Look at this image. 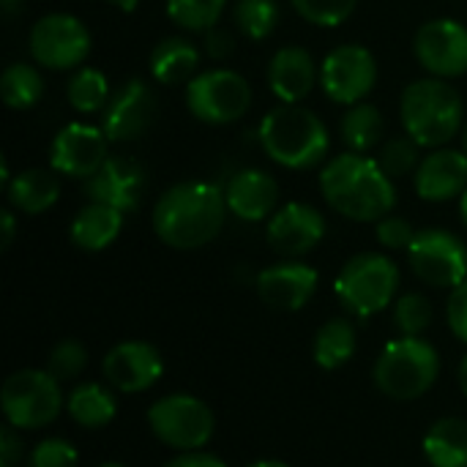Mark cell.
I'll return each instance as SVG.
<instances>
[{
	"label": "cell",
	"mask_w": 467,
	"mask_h": 467,
	"mask_svg": "<svg viewBox=\"0 0 467 467\" xmlns=\"http://www.w3.org/2000/svg\"><path fill=\"white\" fill-rule=\"evenodd\" d=\"M224 189L208 181H181L170 186L153 208V233L178 252L208 246L224 227Z\"/></svg>",
	"instance_id": "obj_1"
},
{
	"label": "cell",
	"mask_w": 467,
	"mask_h": 467,
	"mask_svg": "<svg viewBox=\"0 0 467 467\" xmlns=\"http://www.w3.org/2000/svg\"><path fill=\"white\" fill-rule=\"evenodd\" d=\"M323 200L345 219L380 222L394 213L397 189L378 159L367 153H339L320 170Z\"/></svg>",
	"instance_id": "obj_2"
},
{
	"label": "cell",
	"mask_w": 467,
	"mask_h": 467,
	"mask_svg": "<svg viewBox=\"0 0 467 467\" xmlns=\"http://www.w3.org/2000/svg\"><path fill=\"white\" fill-rule=\"evenodd\" d=\"M257 137L268 159L285 170L317 167L331 148L326 123L304 104H276L260 120Z\"/></svg>",
	"instance_id": "obj_3"
},
{
	"label": "cell",
	"mask_w": 467,
	"mask_h": 467,
	"mask_svg": "<svg viewBox=\"0 0 467 467\" xmlns=\"http://www.w3.org/2000/svg\"><path fill=\"white\" fill-rule=\"evenodd\" d=\"M465 104L460 90L441 77L410 82L400 99V118L408 137L421 148H443L462 129Z\"/></svg>",
	"instance_id": "obj_4"
},
{
	"label": "cell",
	"mask_w": 467,
	"mask_h": 467,
	"mask_svg": "<svg viewBox=\"0 0 467 467\" xmlns=\"http://www.w3.org/2000/svg\"><path fill=\"white\" fill-rule=\"evenodd\" d=\"M438 372H441V356L421 337H400L389 342L375 361L378 389L397 402H410L424 397L435 386Z\"/></svg>",
	"instance_id": "obj_5"
},
{
	"label": "cell",
	"mask_w": 467,
	"mask_h": 467,
	"mask_svg": "<svg viewBox=\"0 0 467 467\" xmlns=\"http://www.w3.org/2000/svg\"><path fill=\"white\" fill-rule=\"evenodd\" d=\"M334 290L350 315L372 317L391 306L400 290V268L386 254L361 252L342 265Z\"/></svg>",
	"instance_id": "obj_6"
},
{
	"label": "cell",
	"mask_w": 467,
	"mask_h": 467,
	"mask_svg": "<svg viewBox=\"0 0 467 467\" xmlns=\"http://www.w3.org/2000/svg\"><path fill=\"white\" fill-rule=\"evenodd\" d=\"M0 408L5 424L16 430H41L52 424L63 410L60 380L44 369L14 372L0 391Z\"/></svg>",
	"instance_id": "obj_7"
},
{
	"label": "cell",
	"mask_w": 467,
	"mask_h": 467,
	"mask_svg": "<svg viewBox=\"0 0 467 467\" xmlns=\"http://www.w3.org/2000/svg\"><path fill=\"white\" fill-rule=\"evenodd\" d=\"M148 427L153 438L178 451H200L216 432L213 410L189 394H170L150 405Z\"/></svg>",
	"instance_id": "obj_8"
},
{
	"label": "cell",
	"mask_w": 467,
	"mask_h": 467,
	"mask_svg": "<svg viewBox=\"0 0 467 467\" xmlns=\"http://www.w3.org/2000/svg\"><path fill=\"white\" fill-rule=\"evenodd\" d=\"M186 107L208 126H230L249 112L252 88L233 68H205L186 85Z\"/></svg>",
	"instance_id": "obj_9"
},
{
	"label": "cell",
	"mask_w": 467,
	"mask_h": 467,
	"mask_svg": "<svg viewBox=\"0 0 467 467\" xmlns=\"http://www.w3.org/2000/svg\"><path fill=\"white\" fill-rule=\"evenodd\" d=\"M408 263L424 285L438 290H454L467 279L465 241L443 227L419 230L408 249Z\"/></svg>",
	"instance_id": "obj_10"
},
{
	"label": "cell",
	"mask_w": 467,
	"mask_h": 467,
	"mask_svg": "<svg viewBox=\"0 0 467 467\" xmlns=\"http://www.w3.org/2000/svg\"><path fill=\"white\" fill-rule=\"evenodd\" d=\"M27 47L36 66L49 71H71L90 55V30L74 14H47L30 27Z\"/></svg>",
	"instance_id": "obj_11"
},
{
	"label": "cell",
	"mask_w": 467,
	"mask_h": 467,
	"mask_svg": "<svg viewBox=\"0 0 467 467\" xmlns=\"http://www.w3.org/2000/svg\"><path fill=\"white\" fill-rule=\"evenodd\" d=\"M378 82V60L364 44H339L320 63L323 93L342 107L364 101Z\"/></svg>",
	"instance_id": "obj_12"
},
{
	"label": "cell",
	"mask_w": 467,
	"mask_h": 467,
	"mask_svg": "<svg viewBox=\"0 0 467 467\" xmlns=\"http://www.w3.org/2000/svg\"><path fill=\"white\" fill-rule=\"evenodd\" d=\"M413 52L430 77H462L467 74V27L451 16L430 19L416 30Z\"/></svg>",
	"instance_id": "obj_13"
},
{
	"label": "cell",
	"mask_w": 467,
	"mask_h": 467,
	"mask_svg": "<svg viewBox=\"0 0 467 467\" xmlns=\"http://www.w3.org/2000/svg\"><path fill=\"white\" fill-rule=\"evenodd\" d=\"M156 109L159 99L153 88L137 77L126 79L109 96L101 112V129L109 142H131L150 129V123L156 120Z\"/></svg>",
	"instance_id": "obj_14"
},
{
	"label": "cell",
	"mask_w": 467,
	"mask_h": 467,
	"mask_svg": "<svg viewBox=\"0 0 467 467\" xmlns=\"http://www.w3.org/2000/svg\"><path fill=\"white\" fill-rule=\"evenodd\" d=\"M109 140L101 126L90 123H66L49 148V167L57 175L88 181L107 159H109Z\"/></svg>",
	"instance_id": "obj_15"
},
{
	"label": "cell",
	"mask_w": 467,
	"mask_h": 467,
	"mask_svg": "<svg viewBox=\"0 0 467 467\" xmlns=\"http://www.w3.org/2000/svg\"><path fill=\"white\" fill-rule=\"evenodd\" d=\"M148 189L145 167L131 156H109L82 186L88 202L109 205L120 213L134 211Z\"/></svg>",
	"instance_id": "obj_16"
},
{
	"label": "cell",
	"mask_w": 467,
	"mask_h": 467,
	"mask_svg": "<svg viewBox=\"0 0 467 467\" xmlns=\"http://www.w3.org/2000/svg\"><path fill=\"white\" fill-rule=\"evenodd\" d=\"M265 238L276 254L287 260L304 257L326 238V216L309 202H285L268 219Z\"/></svg>",
	"instance_id": "obj_17"
},
{
	"label": "cell",
	"mask_w": 467,
	"mask_h": 467,
	"mask_svg": "<svg viewBox=\"0 0 467 467\" xmlns=\"http://www.w3.org/2000/svg\"><path fill=\"white\" fill-rule=\"evenodd\" d=\"M101 372L115 391L142 394L161 380L164 361H161V353L150 342L129 339V342L115 345L104 356Z\"/></svg>",
	"instance_id": "obj_18"
},
{
	"label": "cell",
	"mask_w": 467,
	"mask_h": 467,
	"mask_svg": "<svg viewBox=\"0 0 467 467\" xmlns=\"http://www.w3.org/2000/svg\"><path fill=\"white\" fill-rule=\"evenodd\" d=\"M320 274L298 260H285L268 265L257 274V296L265 306L276 312H298L317 293Z\"/></svg>",
	"instance_id": "obj_19"
},
{
	"label": "cell",
	"mask_w": 467,
	"mask_h": 467,
	"mask_svg": "<svg viewBox=\"0 0 467 467\" xmlns=\"http://www.w3.org/2000/svg\"><path fill=\"white\" fill-rule=\"evenodd\" d=\"M416 194L424 202H449L467 192V153L460 148H432L413 175Z\"/></svg>",
	"instance_id": "obj_20"
},
{
	"label": "cell",
	"mask_w": 467,
	"mask_h": 467,
	"mask_svg": "<svg viewBox=\"0 0 467 467\" xmlns=\"http://www.w3.org/2000/svg\"><path fill=\"white\" fill-rule=\"evenodd\" d=\"M227 211L249 224L271 219L279 205V183L271 172L257 167H244L230 175L224 186Z\"/></svg>",
	"instance_id": "obj_21"
},
{
	"label": "cell",
	"mask_w": 467,
	"mask_h": 467,
	"mask_svg": "<svg viewBox=\"0 0 467 467\" xmlns=\"http://www.w3.org/2000/svg\"><path fill=\"white\" fill-rule=\"evenodd\" d=\"M265 79L279 104H301L312 93L315 82H320V66H315V57L304 47L287 44L268 60Z\"/></svg>",
	"instance_id": "obj_22"
},
{
	"label": "cell",
	"mask_w": 467,
	"mask_h": 467,
	"mask_svg": "<svg viewBox=\"0 0 467 467\" xmlns=\"http://www.w3.org/2000/svg\"><path fill=\"white\" fill-rule=\"evenodd\" d=\"M60 197V175L49 167H30L22 170L8 181V202L14 211L36 216L49 211Z\"/></svg>",
	"instance_id": "obj_23"
},
{
	"label": "cell",
	"mask_w": 467,
	"mask_h": 467,
	"mask_svg": "<svg viewBox=\"0 0 467 467\" xmlns=\"http://www.w3.org/2000/svg\"><path fill=\"white\" fill-rule=\"evenodd\" d=\"M197 66L200 49L183 36L161 38L150 52V74L159 85H189L200 74Z\"/></svg>",
	"instance_id": "obj_24"
},
{
	"label": "cell",
	"mask_w": 467,
	"mask_h": 467,
	"mask_svg": "<svg viewBox=\"0 0 467 467\" xmlns=\"http://www.w3.org/2000/svg\"><path fill=\"white\" fill-rule=\"evenodd\" d=\"M120 230H123L120 211L101 202H88L85 208H79V213L71 222V241L82 252H101L109 244H115Z\"/></svg>",
	"instance_id": "obj_25"
},
{
	"label": "cell",
	"mask_w": 467,
	"mask_h": 467,
	"mask_svg": "<svg viewBox=\"0 0 467 467\" xmlns=\"http://www.w3.org/2000/svg\"><path fill=\"white\" fill-rule=\"evenodd\" d=\"M424 454L432 467H467V421L446 416L424 435Z\"/></svg>",
	"instance_id": "obj_26"
},
{
	"label": "cell",
	"mask_w": 467,
	"mask_h": 467,
	"mask_svg": "<svg viewBox=\"0 0 467 467\" xmlns=\"http://www.w3.org/2000/svg\"><path fill=\"white\" fill-rule=\"evenodd\" d=\"M66 410L74 424H79L85 430H101L115 419L118 402H115L112 391L104 389L101 383H79L71 389V394L66 400Z\"/></svg>",
	"instance_id": "obj_27"
},
{
	"label": "cell",
	"mask_w": 467,
	"mask_h": 467,
	"mask_svg": "<svg viewBox=\"0 0 467 467\" xmlns=\"http://www.w3.org/2000/svg\"><path fill=\"white\" fill-rule=\"evenodd\" d=\"M339 131H342V142L348 145V150L369 153L372 148L380 145V140L386 134V118L375 104L358 101V104L348 107V112L342 115Z\"/></svg>",
	"instance_id": "obj_28"
},
{
	"label": "cell",
	"mask_w": 467,
	"mask_h": 467,
	"mask_svg": "<svg viewBox=\"0 0 467 467\" xmlns=\"http://www.w3.org/2000/svg\"><path fill=\"white\" fill-rule=\"evenodd\" d=\"M353 353H356V328L350 320H345V317L328 320L315 334L312 356L320 369L334 372V369L345 367L353 358Z\"/></svg>",
	"instance_id": "obj_29"
},
{
	"label": "cell",
	"mask_w": 467,
	"mask_h": 467,
	"mask_svg": "<svg viewBox=\"0 0 467 467\" xmlns=\"http://www.w3.org/2000/svg\"><path fill=\"white\" fill-rule=\"evenodd\" d=\"M0 96L11 109H30L44 96V74L33 63H11L0 74Z\"/></svg>",
	"instance_id": "obj_30"
},
{
	"label": "cell",
	"mask_w": 467,
	"mask_h": 467,
	"mask_svg": "<svg viewBox=\"0 0 467 467\" xmlns=\"http://www.w3.org/2000/svg\"><path fill=\"white\" fill-rule=\"evenodd\" d=\"M109 96L112 93H109L107 74L99 68H90V66H79L74 71V77L68 79V88H66V99H68L71 109H77L82 115L104 112Z\"/></svg>",
	"instance_id": "obj_31"
},
{
	"label": "cell",
	"mask_w": 467,
	"mask_h": 467,
	"mask_svg": "<svg viewBox=\"0 0 467 467\" xmlns=\"http://www.w3.org/2000/svg\"><path fill=\"white\" fill-rule=\"evenodd\" d=\"M233 19L241 36L249 41H265L282 19V8L276 0H235Z\"/></svg>",
	"instance_id": "obj_32"
},
{
	"label": "cell",
	"mask_w": 467,
	"mask_h": 467,
	"mask_svg": "<svg viewBox=\"0 0 467 467\" xmlns=\"http://www.w3.org/2000/svg\"><path fill=\"white\" fill-rule=\"evenodd\" d=\"M227 0H167V16L192 33H205L219 25Z\"/></svg>",
	"instance_id": "obj_33"
},
{
	"label": "cell",
	"mask_w": 467,
	"mask_h": 467,
	"mask_svg": "<svg viewBox=\"0 0 467 467\" xmlns=\"http://www.w3.org/2000/svg\"><path fill=\"white\" fill-rule=\"evenodd\" d=\"M419 142L413 137H394L383 145L380 150V159L378 164L383 167V172L391 178V181H400V178H408L419 170L421 164V153H419Z\"/></svg>",
	"instance_id": "obj_34"
},
{
	"label": "cell",
	"mask_w": 467,
	"mask_h": 467,
	"mask_svg": "<svg viewBox=\"0 0 467 467\" xmlns=\"http://www.w3.org/2000/svg\"><path fill=\"white\" fill-rule=\"evenodd\" d=\"M394 323L402 337H421L432 326V304L421 293H408L394 304Z\"/></svg>",
	"instance_id": "obj_35"
},
{
	"label": "cell",
	"mask_w": 467,
	"mask_h": 467,
	"mask_svg": "<svg viewBox=\"0 0 467 467\" xmlns=\"http://www.w3.org/2000/svg\"><path fill=\"white\" fill-rule=\"evenodd\" d=\"M298 16L317 27H339L350 19L358 0H290Z\"/></svg>",
	"instance_id": "obj_36"
},
{
	"label": "cell",
	"mask_w": 467,
	"mask_h": 467,
	"mask_svg": "<svg viewBox=\"0 0 467 467\" xmlns=\"http://www.w3.org/2000/svg\"><path fill=\"white\" fill-rule=\"evenodd\" d=\"M85 364H88V350H85V345L77 342V339H63V342H57V345L52 348L47 372L55 375L60 383H66V380L79 378L82 369H85Z\"/></svg>",
	"instance_id": "obj_37"
},
{
	"label": "cell",
	"mask_w": 467,
	"mask_h": 467,
	"mask_svg": "<svg viewBox=\"0 0 467 467\" xmlns=\"http://www.w3.org/2000/svg\"><path fill=\"white\" fill-rule=\"evenodd\" d=\"M79 465V454L77 449L63 441V438H47L41 441L33 451L27 467H77Z\"/></svg>",
	"instance_id": "obj_38"
},
{
	"label": "cell",
	"mask_w": 467,
	"mask_h": 467,
	"mask_svg": "<svg viewBox=\"0 0 467 467\" xmlns=\"http://www.w3.org/2000/svg\"><path fill=\"white\" fill-rule=\"evenodd\" d=\"M375 233H378L380 246H386L391 252H408L410 244H413V238H416V227L405 216H394V213L383 216L378 222V230Z\"/></svg>",
	"instance_id": "obj_39"
},
{
	"label": "cell",
	"mask_w": 467,
	"mask_h": 467,
	"mask_svg": "<svg viewBox=\"0 0 467 467\" xmlns=\"http://www.w3.org/2000/svg\"><path fill=\"white\" fill-rule=\"evenodd\" d=\"M446 317H449V326H451L454 337L467 345V279L460 287L451 290L449 304H446Z\"/></svg>",
	"instance_id": "obj_40"
},
{
	"label": "cell",
	"mask_w": 467,
	"mask_h": 467,
	"mask_svg": "<svg viewBox=\"0 0 467 467\" xmlns=\"http://www.w3.org/2000/svg\"><path fill=\"white\" fill-rule=\"evenodd\" d=\"M205 52H208L211 60L224 63V60L233 57V52H235V36H233L227 27H222V25L205 30Z\"/></svg>",
	"instance_id": "obj_41"
},
{
	"label": "cell",
	"mask_w": 467,
	"mask_h": 467,
	"mask_svg": "<svg viewBox=\"0 0 467 467\" xmlns=\"http://www.w3.org/2000/svg\"><path fill=\"white\" fill-rule=\"evenodd\" d=\"M22 460V438L16 435V427L5 424L0 430V465L14 467Z\"/></svg>",
	"instance_id": "obj_42"
},
{
	"label": "cell",
	"mask_w": 467,
	"mask_h": 467,
	"mask_svg": "<svg viewBox=\"0 0 467 467\" xmlns=\"http://www.w3.org/2000/svg\"><path fill=\"white\" fill-rule=\"evenodd\" d=\"M161 467H227V462H222L219 457L205 454V451H183Z\"/></svg>",
	"instance_id": "obj_43"
},
{
	"label": "cell",
	"mask_w": 467,
	"mask_h": 467,
	"mask_svg": "<svg viewBox=\"0 0 467 467\" xmlns=\"http://www.w3.org/2000/svg\"><path fill=\"white\" fill-rule=\"evenodd\" d=\"M0 230H3V235H0V249H8L11 241H14V235H16V216H14L8 208L0 211Z\"/></svg>",
	"instance_id": "obj_44"
},
{
	"label": "cell",
	"mask_w": 467,
	"mask_h": 467,
	"mask_svg": "<svg viewBox=\"0 0 467 467\" xmlns=\"http://www.w3.org/2000/svg\"><path fill=\"white\" fill-rule=\"evenodd\" d=\"M109 5H115L118 11H123V14H131V11H137L140 8V0H107Z\"/></svg>",
	"instance_id": "obj_45"
},
{
	"label": "cell",
	"mask_w": 467,
	"mask_h": 467,
	"mask_svg": "<svg viewBox=\"0 0 467 467\" xmlns=\"http://www.w3.org/2000/svg\"><path fill=\"white\" fill-rule=\"evenodd\" d=\"M0 8H3L5 16H14L22 8V0H0Z\"/></svg>",
	"instance_id": "obj_46"
},
{
	"label": "cell",
	"mask_w": 467,
	"mask_h": 467,
	"mask_svg": "<svg viewBox=\"0 0 467 467\" xmlns=\"http://www.w3.org/2000/svg\"><path fill=\"white\" fill-rule=\"evenodd\" d=\"M457 380H460V389H462V394H465V397H467V356H465V358H462V364H460Z\"/></svg>",
	"instance_id": "obj_47"
},
{
	"label": "cell",
	"mask_w": 467,
	"mask_h": 467,
	"mask_svg": "<svg viewBox=\"0 0 467 467\" xmlns=\"http://www.w3.org/2000/svg\"><path fill=\"white\" fill-rule=\"evenodd\" d=\"M249 467H290L287 462H279V460H260V462H254V465Z\"/></svg>",
	"instance_id": "obj_48"
},
{
	"label": "cell",
	"mask_w": 467,
	"mask_h": 467,
	"mask_svg": "<svg viewBox=\"0 0 467 467\" xmlns=\"http://www.w3.org/2000/svg\"><path fill=\"white\" fill-rule=\"evenodd\" d=\"M460 213H462V222H465L467 227V192L460 197Z\"/></svg>",
	"instance_id": "obj_49"
},
{
	"label": "cell",
	"mask_w": 467,
	"mask_h": 467,
	"mask_svg": "<svg viewBox=\"0 0 467 467\" xmlns=\"http://www.w3.org/2000/svg\"><path fill=\"white\" fill-rule=\"evenodd\" d=\"M462 150L467 153V126H465V131H462Z\"/></svg>",
	"instance_id": "obj_50"
},
{
	"label": "cell",
	"mask_w": 467,
	"mask_h": 467,
	"mask_svg": "<svg viewBox=\"0 0 467 467\" xmlns=\"http://www.w3.org/2000/svg\"><path fill=\"white\" fill-rule=\"evenodd\" d=\"M99 467H126V465H120V462H104V465H99Z\"/></svg>",
	"instance_id": "obj_51"
}]
</instances>
